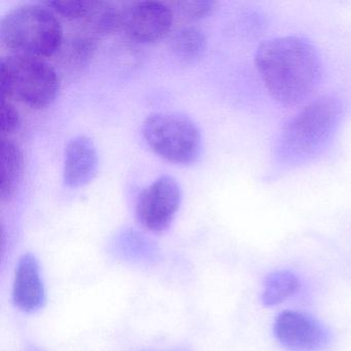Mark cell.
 <instances>
[{
  "instance_id": "cell-1",
  "label": "cell",
  "mask_w": 351,
  "mask_h": 351,
  "mask_svg": "<svg viewBox=\"0 0 351 351\" xmlns=\"http://www.w3.org/2000/svg\"><path fill=\"white\" fill-rule=\"evenodd\" d=\"M254 65L267 91L281 106L301 104L322 79V63L317 50L300 36L264 40L256 49Z\"/></svg>"
},
{
  "instance_id": "cell-2",
  "label": "cell",
  "mask_w": 351,
  "mask_h": 351,
  "mask_svg": "<svg viewBox=\"0 0 351 351\" xmlns=\"http://www.w3.org/2000/svg\"><path fill=\"white\" fill-rule=\"evenodd\" d=\"M342 114V104L335 96L310 102L283 126L275 149L277 161L291 167L319 155L332 141Z\"/></svg>"
},
{
  "instance_id": "cell-3",
  "label": "cell",
  "mask_w": 351,
  "mask_h": 351,
  "mask_svg": "<svg viewBox=\"0 0 351 351\" xmlns=\"http://www.w3.org/2000/svg\"><path fill=\"white\" fill-rule=\"evenodd\" d=\"M0 40L13 55L49 58L62 49V24L44 3H27L12 10L0 23Z\"/></svg>"
},
{
  "instance_id": "cell-4",
  "label": "cell",
  "mask_w": 351,
  "mask_h": 351,
  "mask_svg": "<svg viewBox=\"0 0 351 351\" xmlns=\"http://www.w3.org/2000/svg\"><path fill=\"white\" fill-rule=\"evenodd\" d=\"M1 66L3 99L16 100L32 110H43L55 101L60 90L56 69L45 59L11 55Z\"/></svg>"
},
{
  "instance_id": "cell-5",
  "label": "cell",
  "mask_w": 351,
  "mask_h": 351,
  "mask_svg": "<svg viewBox=\"0 0 351 351\" xmlns=\"http://www.w3.org/2000/svg\"><path fill=\"white\" fill-rule=\"evenodd\" d=\"M143 135L152 151L162 159L178 165L195 163L202 152V136L194 121L176 112L149 114Z\"/></svg>"
},
{
  "instance_id": "cell-6",
  "label": "cell",
  "mask_w": 351,
  "mask_h": 351,
  "mask_svg": "<svg viewBox=\"0 0 351 351\" xmlns=\"http://www.w3.org/2000/svg\"><path fill=\"white\" fill-rule=\"evenodd\" d=\"M180 201L182 190L178 180L169 176H160L137 197V221L149 231H165L178 213Z\"/></svg>"
},
{
  "instance_id": "cell-7",
  "label": "cell",
  "mask_w": 351,
  "mask_h": 351,
  "mask_svg": "<svg viewBox=\"0 0 351 351\" xmlns=\"http://www.w3.org/2000/svg\"><path fill=\"white\" fill-rule=\"evenodd\" d=\"M173 25V12L159 1H139L124 8L122 29L133 42L151 44L167 36Z\"/></svg>"
},
{
  "instance_id": "cell-8",
  "label": "cell",
  "mask_w": 351,
  "mask_h": 351,
  "mask_svg": "<svg viewBox=\"0 0 351 351\" xmlns=\"http://www.w3.org/2000/svg\"><path fill=\"white\" fill-rule=\"evenodd\" d=\"M274 335L289 351H319L328 342L324 324L303 312H281L275 319Z\"/></svg>"
},
{
  "instance_id": "cell-9",
  "label": "cell",
  "mask_w": 351,
  "mask_h": 351,
  "mask_svg": "<svg viewBox=\"0 0 351 351\" xmlns=\"http://www.w3.org/2000/svg\"><path fill=\"white\" fill-rule=\"evenodd\" d=\"M99 157L92 139L85 135L73 137L65 147L63 182L71 189L87 186L97 174Z\"/></svg>"
},
{
  "instance_id": "cell-10",
  "label": "cell",
  "mask_w": 351,
  "mask_h": 351,
  "mask_svg": "<svg viewBox=\"0 0 351 351\" xmlns=\"http://www.w3.org/2000/svg\"><path fill=\"white\" fill-rule=\"evenodd\" d=\"M14 303L20 309L34 312L44 306V283L38 261L32 254H24L18 263L13 289Z\"/></svg>"
},
{
  "instance_id": "cell-11",
  "label": "cell",
  "mask_w": 351,
  "mask_h": 351,
  "mask_svg": "<svg viewBox=\"0 0 351 351\" xmlns=\"http://www.w3.org/2000/svg\"><path fill=\"white\" fill-rule=\"evenodd\" d=\"M24 170V155L21 147L11 139L1 138V178L0 198L9 202L16 194Z\"/></svg>"
},
{
  "instance_id": "cell-12",
  "label": "cell",
  "mask_w": 351,
  "mask_h": 351,
  "mask_svg": "<svg viewBox=\"0 0 351 351\" xmlns=\"http://www.w3.org/2000/svg\"><path fill=\"white\" fill-rule=\"evenodd\" d=\"M299 287V279L291 271H274L265 279L262 303L267 307L278 305L295 293Z\"/></svg>"
},
{
  "instance_id": "cell-13",
  "label": "cell",
  "mask_w": 351,
  "mask_h": 351,
  "mask_svg": "<svg viewBox=\"0 0 351 351\" xmlns=\"http://www.w3.org/2000/svg\"><path fill=\"white\" fill-rule=\"evenodd\" d=\"M206 48V36L200 28L189 26L178 30L171 38V50L182 62L192 63L201 58Z\"/></svg>"
},
{
  "instance_id": "cell-14",
  "label": "cell",
  "mask_w": 351,
  "mask_h": 351,
  "mask_svg": "<svg viewBox=\"0 0 351 351\" xmlns=\"http://www.w3.org/2000/svg\"><path fill=\"white\" fill-rule=\"evenodd\" d=\"M123 12L124 8H119L114 3L97 1L95 10L87 20L97 34H112L122 29Z\"/></svg>"
},
{
  "instance_id": "cell-15",
  "label": "cell",
  "mask_w": 351,
  "mask_h": 351,
  "mask_svg": "<svg viewBox=\"0 0 351 351\" xmlns=\"http://www.w3.org/2000/svg\"><path fill=\"white\" fill-rule=\"evenodd\" d=\"M43 3L53 13L67 20L88 19L97 5V1L86 0H54Z\"/></svg>"
},
{
  "instance_id": "cell-16",
  "label": "cell",
  "mask_w": 351,
  "mask_h": 351,
  "mask_svg": "<svg viewBox=\"0 0 351 351\" xmlns=\"http://www.w3.org/2000/svg\"><path fill=\"white\" fill-rule=\"evenodd\" d=\"M178 13L186 19L201 20L210 16L217 10V1L200 0V1H178L174 3Z\"/></svg>"
},
{
  "instance_id": "cell-17",
  "label": "cell",
  "mask_w": 351,
  "mask_h": 351,
  "mask_svg": "<svg viewBox=\"0 0 351 351\" xmlns=\"http://www.w3.org/2000/svg\"><path fill=\"white\" fill-rule=\"evenodd\" d=\"M95 40L89 36H77L73 38L67 46L66 56L75 63H85L89 60L90 57L95 51Z\"/></svg>"
},
{
  "instance_id": "cell-18",
  "label": "cell",
  "mask_w": 351,
  "mask_h": 351,
  "mask_svg": "<svg viewBox=\"0 0 351 351\" xmlns=\"http://www.w3.org/2000/svg\"><path fill=\"white\" fill-rule=\"evenodd\" d=\"M21 125V117L11 100L1 101V133L5 135L13 134Z\"/></svg>"
}]
</instances>
